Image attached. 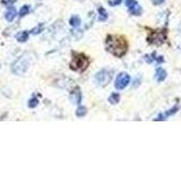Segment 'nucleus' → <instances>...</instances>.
Returning <instances> with one entry per match:
<instances>
[{"label": "nucleus", "mask_w": 181, "mask_h": 170, "mask_svg": "<svg viewBox=\"0 0 181 170\" xmlns=\"http://www.w3.org/2000/svg\"><path fill=\"white\" fill-rule=\"evenodd\" d=\"M33 57L34 56L32 53H25L23 55L21 58L16 60L15 63L13 64L11 70L17 75H23L26 73V70L28 69L31 63L33 61Z\"/></svg>", "instance_id": "obj_2"}, {"label": "nucleus", "mask_w": 181, "mask_h": 170, "mask_svg": "<svg viewBox=\"0 0 181 170\" xmlns=\"http://www.w3.org/2000/svg\"><path fill=\"white\" fill-rule=\"evenodd\" d=\"M73 94L75 95V100H74L75 103H77V104L81 103V91H79V90H76V91H75Z\"/></svg>", "instance_id": "obj_16"}, {"label": "nucleus", "mask_w": 181, "mask_h": 170, "mask_svg": "<svg viewBox=\"0 0 181 170\" xmlns=\"http://www.w3.org/2000/svg\"><path fill=\"white\" fill-rule=\"evenodd\" d=\"M86 112H87V109L85 107H83V106H79L77 108V110H76V116L77 117H83V116L86 115Z\"/></svg>", "instance_id": "obj_15"}, {"label": "nucleus", "mask_w": 181, "mask_h": 170, "mask_svg": "<svg viewBox=\"0 0 181 170\" xmlns=\"http://www.w3.org/2000/svg\"><path fill=\"white\" fill-rule=\"evenodd\" d=\"M111 79V71L107 69H102L95 75V81L100 85H107Z\"/></svg>", "instance_id": "obj_5"}, {"label": "nucleus", "mask_w": 181, "mask_h": 170, "mask_svg": "<svg viewBox=\"0 0 181 170\" xmlns=\"http://www.w3.org/2000/svg\"><path fill=\"white\" fill-rule=\"evenodd\" d=\"M105 45H107V51L118 58L122 57L128 50V44L125 37H118V35H107Z\"/></svg>", "instance_id": "obj_1"}, {"label": "nucleus", "mask_w": 181, "mask_h": 170, "mask_svg": "<svg viewBox=\"0 0 181 170\" xmlns=\"http://www.w3.org/2000/svg\"><path fill=\"white\" fill-rule=\"evenodd\" d=\"M69 24L74 27H77L81 25V18L78 16H71V18L69 19Z\"/></svg>", "instance_id": "obj_12"}, {"label": "nucleus", "mask_w": 181, "mask_h": 170, "mask_svg": "<svg viewBox=\"0 0 181 170\" xmlns=\"http://www.w3.org/2000/svg\"><path fill=\"white\" fill-rule=\"evenodd\" d=\"M155 78L157 82H163L164 79L166 78V71L163 68H157L156 69V73H155Z\"/></svg>", "instance_id": "obj_9"}, {"label": "nucleus", "mask_w": 181, "mask_h": 170, "mask_svg": "<svg viewBox=\"0 0 181 170\" xmlns=\"http://www.w3.org/2000/svg\"><path fill=\"white\" fill-rule=\"evenodd\" d=\"M164 0H153V4H155V5H160V4H162Z\"/></svg>", "instance_id": "obj_21"}, {"label": "nucleus", "mask_w": 181, "mask_h": 170, "mask_svg": "<svg viewBox=\"0 0 181 170\" xmlns=\"http://www.w3.org/2000/svg\"><path fill=\"white\" fill-rule=\"evenodd\" d=\"M37 103H39V100H37L36 98H33V99H31V100L28 101V107L35 108L37 106Z\"/></svg>", "instance_id": "obj_18"}, {"label": "nucleus", "mask_w": 181, "mask_h": 170, "mask_svg": "<svg viewBox=\"0 0 181 170\" xmlns=\"http://www.w3.org/2000/svg\"><path fill=\"white\" fill-rule=\"evenodd\" d=\"M107 18V13L105 11L104 8H99V19H100L101 22H103L105 19Z\"/></svg>", "instance_id": "obj_13"}, {"label": "nucleus", "mask_w": 181, "mask_h": 170, "mask_svg": "<svg viewBox=\"0 0 181 170\" xmlns=\"http://www.w3.org/2000/svg\"><path fill=\"white\" fill-rule=\"evenodd\" d=\"M16 15H17V10H16L15 8H9L7 11H6V19H7L8 22H13L14 19H15Z\"/></svg>", "instance_id": "obj_10"}, {"label": "nucleus", "mask_w": 181, "mask_h": 170, "mask_svg": "<svg viewBox=\"0 0 181 170\" xmlns=\"http://www.w3.org/2000/svg\"><path fill=\"white\" fill-rule=\"evenodd\" d=\"M126 6L128 7L129 9L130 14H133V15H136V16H139L141 15V7L138 5L136 0H126Z\"/></svg>", "instance_id": "obj_6"}, {"label": "nucleus", "mask_w": 181, "mask_h": 170, "mask_svg": "<svg viewBox=\"0 0 181 170\" xmlns=\"http://www.w3.org/2000/svg\"><path fill=\"white\" fill-rule=\"evenodd\" d=\"M119 100H120V95H119L118 93H113V94H111L110 98H109V102L112 104L118 103Z\"/></svg>", "instance_id": "obj_14"}, {"label": "nucleus", "mask_w": 181, "mask_h": 170, "mask_svg": "<svg viewBox=\"0 0 181 170\" xmlns=\"http://www.w3.org/2000/svg\"><path fill=\"white\" fill-rule=\"evenodd\" d=\"M40 29H39V27H36V29H35V31H32V33H33V34H37V33H39V32H40Z\"/></svg>", "instance_id": "obj_22"}, {"label": "nucleus", "mask_w": 181, "mask_h": 170, "mask_svg": "<svg viewBox=\"0 0 181 170\" xmlns=\"http://www.w3.org/2000/svg\"><path fill=\"white\" fill-rule=\"evenodd\" d=\"M28 11H30V6H27V5H25V6H23V7L21 8V11H19V15H21V16H25L26 14H28Z\"/></svg>", "instance_id": "obj_17"}, {"label": "nucleus", "mask_w": 181, "mask_h": 170, "mask_svg": "<svg viewBox=\"0 0 181 170\" xmlns=\"http://www.w3.org/2000/svg\"><path fill=\"white\" fill-rule=\"evenodd\" d=\"M89 58L83 53H75L73 59L70 61V68L73 70L77 71H83L89 67Z\"/></svg>", "instance_id": "obj_3"}, {"label": "nucleus", "mask_w": 181, "mask_h": 170, "mask_svg": "<svg viewBox=\"0 0 181 170\" xmlns=\"http://www.w3.org/2000/svg\"><path fill=\"white\" fill-rule=\"evenodd\" d=\"M16 0H2V4L4 5H7V6H10V5L15 4Z\"/></svg>", "instance_id": "obj_20"}, {"label": "nucleus", "mask_w": 181, "mask_h": 170, "mask_svg": "<svg viewBox=\"0 0 181 170\" xmlns=\"http://www.w3.org/2000/svg\"><path fill=\"white\" fill-rule=\"evenodd\" d=\"M16 39H17V41L18 42H25V41H27V39H28V32H19L18 34H17V37H16Z\"/></svg>", "instance_id": "obj_11"}, {"label": "nucleus", "mask_w": 181, "mask_h": 170, "mask_svg": "<svg viewBox=\"0 0 181 170\" xmlns=\"http://www.w3.org/2000/svg\"><path fill=\"white\" fill-rule=\"evenodd\" d=\"M179 110V106L178 104H175L172 109H169V110H166L165 112H162V114H160L157 117H156V122H161V120H165L166 118H169L170 116H172V115H174L177 111Z\"/></svg>", "instance_id": "obj_8"}, {"label": "nucleus", "mask_w": 181, "mask_h": 170, "mask_svg": "<svg viewBox=\"0 0 181 170\" xmlns=\"http://www.w3.org/2000/svg\"><path fill=\"white\" fill-rule=\"evenodd\" d=\"M122 0H109V4L110 6H118V5L121 4Z\"/></svg>", "instance_id": "obj_19"}, {"label": "nucleus", "mask_w": 181, "mask_h": 170, "mask_svg": "<svg viewBox=\"0 0 181 170\" xmlns=\"http://www.w3.org/2000/svg\"><path fill=\"white\" fill-rule=\"evenodd\" d=\"M130 82V76L127 73H120V74L117 76L115 82V89L118 90H123L126 87L127 85L129 84Z\"/></svg>", "instance_id": "obj_4"}, {"label": "nucleus", "mask_w": 181, "mask_h": 170, "mask_svg": "<svg viewBox=\"0 0 181 170\" xmlns=\"http://www.w3.org/2000/svg\"><path fill=\"white\" fill-rule=\"evenodd\" d=\"M165 41V32H153V33L148 37V42L149 43H155V44H160L163 43Z\"/></svg>", "instance_id": "obj_7"}]
</instances>
